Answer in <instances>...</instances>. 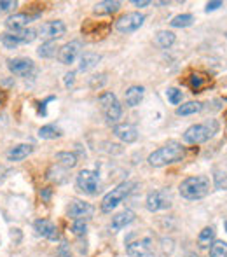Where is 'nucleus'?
<instances>
[{
	"label": "nucleus",
	"mask_w": 227,
	"mask_h": 257,
	"mask_svg": "<svg viewBox=\"0 0 227 257\" xmlns=\"http://www.w3.org/2000/svg\"><path fill=\"white\" fill-rule=\"evenodd\" d=\"M183 154H185V149L182 147V144L175 142V140H170V142L164 144L163 147L154 151V153L147 158V161H149V165L154 166V168H163V166L173 165V163H176V161H182Z\"/></svg>",
	"instance_id": "f257e3e1"
},
{
	"label": "nucleus",
	"mask_w": 227,
	"mask_h": 257,
	"mask_svg": "<svg viewBox=\"0 0 227 257\" xmlns=\"http://www.w3.org/2000/svg\"><path fill=\"white\" fill-rule=\"evenodd\" d=\"M210 189H211V184L206 175L187 177L178 187L180 196L185 198V200H189V201L203 200V198H206L208 194H210Z\"/></svg>",
	"instance_id": "f03ea898"
},
{
	"label": "nucleus",
	"mask_w": 227,
	"mask_h": 257,
	"mask_svg": "<svg viewBox=\"0 0 227 257\" xmlns=\"http://www.w3.org/2000/svg\"><path fill=\"white\" fill-rule=\"evenodd\" d=\"M218 132V122L215 119H208L203 124H192L183 132V142L190 146H199V144L210 140Z\"/></svg>",
	"instance_id": "7ed1b4c3"
},
{
	"label": "nucleus",
	"mask_w": 227,
	"mask_h": 257,
	"mask_svg": "<svg viewBox=\"0 0 227 257\" xmlns=\"http://www.w3.org/2000/svg\"><path fill=\"white\" fill-rule=\"evenodd\" d=\"M126 252L129 257H157L154 252V240L150 236H136L129 234L126 240Z\"/></svg>",
	"instance_id": "20e7f679"
},
{
	"label": "nucleus",
	"mask_w": 227,
	"mask_h": 257,
	"mask_svg": "<svg viewBox=\"0 0 227 257\" xmlns=\"http://www.w3.org/2000/svg\"><path fill=\"white\" fill-rule=\"evenodd\" d=\"M133 187H135L133 182H122V184H119L115 189L110 191V193H107L102 200V212L110 213L112 210L117 208V206L128 198V194L133 191Z\"/></svg>",
	"instance_id": "39448f33"
},
{
	"label": "nucleus",
	"mask_w": 227,
	"mask_h": 257,
	"mask_svg": "<svg viewBox=\"0 0 227 257\" xmlns=\"http://www.w3.org/2000/svg\"><path fill=\"white\" fill-rule=\"evenodd\" d=\"M98 103H100V108H102L103 115H105V121L109 124H114L121 119L122 115V107L119 103L117 96L114 95L112 91H105L100 95L98 98Z\"/></svg>",
	"instance_id": "423d86ee"
},
{
	"label": "nucleus",
	"mask_w": 227,
	"mask_h": 257,
	"mask_svg": "<svg viewBox=\"0 0 227 257\" xmlns=\"http://www.w3.org/2000/svg\"><path fill=\"white\" fill-rule=\"evenodd\" d=\"M100 175L95 170H82L79 172L77 179H75V187L79 193L86 194V196H95L100 191Z\"/></svg>",
	"instance_id": "0eeeda50"
},
{
	"label": "nucleus",
	"mask_w": 227,
	"mask_h": 257,
	"mask_svg": "<svg viewBox=\"0 0 227 257\" xmlns=\"http://www.w3.org/2000/svg\"><path fill=\"white\" fill-rule=\"evenodd\" d=\"M143 23H145V16L142 13H126L115 21V30L128 35L142 28Z\"/></svg>",
	"instance_id": "6e6552de"
},
{
	"label": "nucleus",
	"mask_w": 227,
	"mask_h": 257,
	"mask_svg": "<svg viewBox=\"0 0 227 257\" xmlns=\"http://www.w3.org/2000/svg\"><path fill=\"white\" fill-rule=\"evenodd\" d=\"M145 206L149 212H159V210H166L171 206V196L166 191H152L149 193L145 201Z\"/></svg>",
	"instance_id": "1a4fd4ad"
},
{
	"label": "nucleus",
	"mask_w": 227,
	"mask_h": 257,
	"mask_svg": "<svg viewBox=\"0 0 227 257\" xmlns=\"http://www.w3.org/2000/svg\"><path fill=\"white\" fill-rule=\"evenodd\" d=\"M93 212H95L93 205L82 200H72L67 208V213L72 220H88L93 215Z\"/></svg>",
	"instance_id": "9d476101"
},
{
	"label": "nucleus",
	"mask_w": 227,
	"mask_h": 257,
	"mask_svg": "<svg viewBox=\"0 0 227 257\" xmlns=\"http://www.w3.org/2000/svg\"><path fill=\"white\" fill-rule=\"evenodd\" d=\"M67 34V25L60 20H53L48 21L41 27V35L48 41H56V39H61Z\"/></svg>",
	"instance_id": "9b49d317"
},
{
	"label": "nucleus",
	"mask_w": 227,
	"mask_h": 257,
	"mask_svg": "<svg viewBox=\"0 0 227 257\" xmlns=\"http://www.w3.org/2000/svg\"><path fill=\"white\" fill-rule=\"evenodd\" d=\"M110 30V25L109 23H98L96 21L88 20L84 25H82V34L88 35L89 41H98V39H103Z\"/></svg>",
	"instance_id": "f8f14e48"
},
{
	"label": "nucleus",
	"mask_w": 227,
	"mask_h": 257,
	"mask_svg": "<svg viewBox=\"0 0 227 257\" xmlns=\"http://www.w3.org/2000/svg\"><path fill=\"white\" fill-rule=\"evenodd\" d=\"M7 68L13 72L14 75H20V77H28V75L34 72L35 65L28 58H14V60L7 61Z\"/></svg>",
	"instance_id": "ddd939ff"
},
{
	"label": "nucleus",
	"mask_w": 227,
	"mask_h": 257,
	"mask_svg": "<svg viewBox=\"0 0 227 257\" xmlns=\"http://www.w3.org/2000/svg\"><path fill=\"white\" fill-rule=\"evenodd\" d=\"M112 133L124 144H133V142H136V140H138V130H136V126L129 124V122H121V124H115Z\"/></svg>",
	"instance_id": "4468645a"
},
{
	"label": "nucleus",
	"mask_w": 227,
	"mask_h": 257,
	"mask_svg": "<svg viewBox=\"0 0 227 257\" xmlns=\"http://www.w3.org/2000/svg\"><path fill=\"white\" fill-rule=\"evenodd\" d=\"M79 53H81V42L79 41L67 42V44H65L63 48H60V51H58V60L63 65H72L77 60Z\"/></svg>",
	"instance_id": "2eb2a0df"
},
{
	"label": "nucleus",
	"mask_w": 227,
	"mask_h": 257,
	"mask_svg": "<svg viewBox=\"0 0 227 257\" xmlns=\"http://www.w3.org/2000/svg\"><path fill=\"white\" fill-rule=\"evenodd\" d=\"M34 227H35V231H37L39 236L46 238V240L56 241L58 238H60L56 226L48 219H37V220H35V224H34Z\"/></svg>",
	"instance_id": "dca6fc26"
},
{
	"label": "nucleus",
	"mask_w": 227,
	"mask_h": 257,
	"mask_svg": "<svg viewBox=\"0 0 227 257\" xmlns=\"http://www.w3.org/2000/svg\"><path fill=\"white\" fill-rule=\"evenodd\" d=\"M32 20H34V16H28L27 13H16V14H11L6 20V27L14 34V32L25 30L27 25L30 23Z\"/></svg>",
	"instance_id": "f3484780"
},
{
	"label": "nucleus",
	"mask_w": 227,
	"mask_h": 257,
	"mask_svg": "<svg viewBox=\"0 0 227 257\" xmlns=\"http://www.w3.org/2000/svg\"><path fill=\"white\" fill-rule=\"evenodd\" d=\"M143 96H145V88L143 86H129L128 89H126V95H124V102L128 107H136V105L142 103Z\"/></svg>",
	"instance_id": "a211bd4d"
},
{
	"label": "nucleus",
	"mask_w": 227,
	"mask_h": 257,
	"mask_svg": "<svg viewBox=\"0 0 227 257\" xmlns=\"http://www.w3.org/2000/svg\"><path fill=\"white\" fill-rule=\"evenodd\" d=\"M135 220V212L133 210H122V212H119V213H115V215L112 217V229L114 231H121V229H124L126 226H129V224Z\"/></svg>",
	"instance_id": "6ab92c4d"
},
{
	"label": "nucleus",
	"mask_w": 227,
	"mask_h": 257,
	"mask_svg": "<svg viewBox=\"0 0 227 257\" xmlns=\"http://www.w3.org/2000/svg\"><path fill=\"white\" fill-rule=\"evenodd\" d=\"M32 153H34V146H30V144H20V146H14L13 149L7 151V159L9 161H23Z\"/></svg>",
	"instance_id": "aec40b11"
},
{
	"label": "nucleus",
	"mask_w": 227,
	"mask_h": 257,
	"mask_svg": "<svg viewBox=\"0 0 227 257\" xmlns=\"http://www.w3.org/2000/svg\"><path fill=\"white\" fill-rule=\"evenodd\" d=\"M121 9V2L117 0H103V2L95 4V14L98 16H109V14H115Z\"/></svg>",
	"instance_id": "412c9836"
},
{
	"label": "nucleus",
	"mask_w": 227,
	"mask_h": 257,
	"mask_svg": "<svg viewBox=\"0 0 227 257\" xmlns=\"http://www.w3.org/2000/svg\"><path fill=\"white\" fill-rule=\"evenodd\" d=\"M55 159H56V165H60L61 168H65V170L75 168L77 163H79L77 156H75L74 153H70V151H61V153H56Z\"/></svg>",
	"instance_id": "4be33fe9"
},
{
	"label": "nucleus",
	"mask_w": 227,
	"mask_h": 257,
	"mask_svg": "<svg viewBox=\"0 0 227 257\" xmlns=\"http://www.w3.org/2000/svg\"><path fill=\"white\" fill-rule=\"evenodd\" d=\"M208 84V77L199 72H192V74L187 77V86L192 89V93H201V89H204Z\"/></svg>",
	"instance_id": "5701e85b"
},
{
	"label": "nucleus",
	"mask_w": 227,
	"mask_h": 257,
	"mask_svg": "<svg viewBox=\"0 0 227 257\" xmlns=\"http://www.w3.org/2000/svg\"><path fill=\"white\" fill-rule=\"evenodd\" d=\"M100 60H102V56L96 53H84L81 56V60H79V70L81 72H88V70H93V68L96 67V65L100 63Z\"/></svg>",
	"instance_id": "b1692460"
},
{
	"label": "nucleus",
	"mask_w": 227,
	"mask_h": 257,
	"mask_svg": "<svg viewBox=\"0 0 227 257\" xmlns=\"http://www.w3.org/2000/svg\"><path fill=\"white\" fill-rule=\"evenodd\" d=\"M175 41H176L175 34L170 30H161L156 34V46L161 49H170L175 44Z\"/></svg>",
	"instance_id": "393cba45"
},
{
	"label": "nucleus",
	"mask_w": 227,
	"mask_h": 257,
	"mask_svg": "<svg viewBox=\"0 0 227 257\" xmlns=\"http://www.w3.org/2000/svg\"><path fill=\"white\" fill-rule=\"evenodd\" d=\"M213 241H215V229L211 226L204 227L199 233V236H197V245H199L201 248H210Z\"/></svg>",
	"instance_id": "a878e982"
},
{
	"label": "nucleus",
	"mask_w": 227,
	"mask_h": 257,
	"mask_svg": "<svg viewBox=\"0 0 227 257\" xmlns=\"http://www.w3.org/2000/svg\"><path fill=\"white\" fill-rule=\"evenodd\" d=\"M14 39L18 41V44H30L37 39V32L34 28H25V30L14 32Z\"/></svg>",
	"instance_id": "bb28decb"
},
{
	"label": "nucleus",
	"mask_w": 227,
	"mask_h": 257,
	"mask_svg": "<svg viewBox=\"0 0 227 257\" xmlns=\"http://www.w3.org/2000/svg\"><path fill=\"white\" fill-rule=\"evenodd\" d=\"M203 110V103L199 102H187L183 105H180L176 108V115H192V114H197V112Z\"/></svg>",
	"instance_id": "cd10ccee"
},
{
	"label": "nucleus",
	"mask_w": 227,
	"mask_h": 257,
	"mask_svg": "<svg viewBox=\"0 0 227 257\" xmlns=\"http://www.w3.org/2000/svg\"><path fill=\"white\" fill-rule=\"evenodd\" d=\"M48 179L56 184H63L65 180H67V170L61 168L60 165H53L51 168L48 170Z\"/></svg>",
	"instance_id": "c85d7f7f"
},
{
	"label": "nucleus",
	"mask_w": 227,
	"mask_h": 257,
	"mask_svg": "<svg viewBox=\"0 0 227 257\" xmlns=\"http://www.w3.org/2000/svg\"><path fill=\"white\" fill-rule=\"evenodd\" d=\"M58 51H60V49H58L55 41H46L44 44L37 49V54L41 58H55L58 54Z\"/></svg>",
	"instance_id": "c756f323"
},
{
	"label": "nucleus",
	"mask_w": 227,
	"mask_h": 257,
	"mask_svg": "<svg viewBox=\"0 0 227 257\" xmlns=\"http://www.w3.org/2000/svg\"><path fill=\"white\" fill-rule=\"evenodd\" d=\"M194 23V16L192 14H178L170 21V25L173 28H187Z\"/></svg>",
	"instance_id": "7c9ffc66"
},
{
	"label": "nucleus",
	"mask_w": 227,
	"mask_h": 257,
	"mask_svg": "<svg viewBox=\"0 0 227 257\" xmlns=\"http://www.w3.org/2000/svg\"><path fill=\"white\" fill-rule=\"evenodd\" d=\"M60 135H61L60 130H58L55 124H46L39 130V137H41L42 140H53V139H58Z\"/></svg>",
	"instance_id": "2f4dec72"
},
{
	"label": "nucleus",
	"mask_w": 227,
	"mask_h": 257,
	"mask_svg": "<svg viewBox=\"0 0 227 257\" xmlns=\"http://www.w3.org/2000/svg\"><path fill=\"white\" fill-rule=\"evenodd\" d=\"M210 257H227V241L215 240L210 247Z\"/></svg>",
	"instance_id": "473e14b6"
},
{
	"label": "nucleus",
	"mask_w": 227,
	"mask_h": 257,
	"mask_svg": "<svg viewBox=\"0 0 227 257\" xmlns=\"http://www.w3.org/2000/svg\"><path fill=\"white\" fill-rule=\"evenodd\" d=\"M213 186L218 191H227V173L222 170H215L213 172Z\"/></svg>",
	"instance_id": "72a5a7b5"
},
{
	"label": "nucleus",
	"mask_w": 227,
	"mask_h": 257,
	"mask_svg": "<svg viewBox=\"0 0 227 257\" xmlns=\"http://www.w3.org/2000/svg\"><path fill=\"white\" fill-rule=\"evenodd\" d=\"M166 96H168V102H170L171 105H178L180 102H182V98H183L182 91H180V89H176V88H168L166 89Z\"/></svg>",
	"instance_id": "f704fd0d"
},
{
	"label": "nucleus",
	"mask_w": 227,
	"mask_h": 257,
	"mask_svg": "<svg viewBox=\"0 0 227 257\" xmlns=\"http://www.w3.org/2000/svg\"><path fill=\"white\" fill-rule=\"evenodd\" d=\"M105 84H107V74L93 75V77L89 79V86H91L93 89H100V88H103Z\"/></svg>",
	"instance_id": "c9c22d12"
},
{
	"label": "nucleus",
	"mask_w": 227,
	"mask_h": 257,
	"mask_svg": "<svg viewBox=\"0 0 227 257\" xmlns=\"http://www.w3.org/2000/svg\"><path fill=\"white\" fill-rule=\"evenodd\" d=\"M72 231H74L75 236H84L86 231H88V222H86V220H74Z\"/></svg>",
	"instance_id": "e433bc0d"
},
{
	"label": "nucleus",
	"mask_w": 227,
	"mask_h": 257,
	"mask_svg": "<svg viewBox=\"0 0 227 257\" xmlns=\"http://www.w3.org/2000/svg\"><path fill=\"white\" fill-rule=\"evenodd\" d=\"M0 41H2V44L6 46L7 49H16L18 46V41L14 39L13 34H2V37H0Z\"/></svg>",
	"instance_id": "4c0bfd02"
},
{
	"label": "nucleus",
	"mask_w": 227,
	"mask_h": 257,
	"mask_svg": "<svg viewBox=\"0 0 227 257\" xmlns=\"http://www.w3.org/2000/svg\"><path fill=\"white\" fill-rule=\"evenodd\" d=\"M18 7V2H13V0H0V14L2 13H11Z\"/></svg>",
	"instance_id": "58836bf2"
},
{
	"label": "nucleus",
	"mask_w": 227,
	"mask_h": 257,
	"mask_svg": "<svg viewBox=\"0 0 227 257\" xmlns=\"http://www.w3.org/2000/svg\"><path fill=\"white\" fill-rule=\"evenodd\" d=\"M75 82V72H68V74H65V86L67 88H72Z\"/></svg>",
	"instance_id": "ea45409f"
},
{
	"label": "nucleus",
	"mask_w": 227,
	"mask_h": 257,
	"mask_svg": "<svg viewBox=\"0 0 227 257\" xmlns=\"http://www.w3.org/2000/svg\"><path fill=\"white\" fill-rule=\"evenodd\" d=\"M218 7H222L220 0H217V2H208L206 4V9H204V11H206V13H211V11H217Z\"/></svg>",
	"instance_id": "a19ab883"
},
{
	"label": "nucleus",
	"mask_w": 227,
	"mask_h": 257,
	"mask_svg": "<svg viewBox=\"0 0 227 257\" xmlns=\"http://www.w3.org/2000/svg\"><path fill=\"white\" fill-rule=\"evenodd\" d=\"M133 6H136V7H147V6H150V0H133Z\"/></svg>",
	"instance_id": "79ce46f5"
},
{
	"label": "nucleus",
	"mask_w": 227,
	"mask_h": 257,
	"mask_svg": "<svg viewBox=\"0 0 227 257\" xmlns=\"http://www.w3.org/2000/svg\"><path fill=\"white\" fill-rule=\"evenodd\" d=\"M41 196L44 198L46 201H49V198H51V189H49V187H46V189H42V191H41Z\"/></svg>",
	"instance_id": "37998d69"
},
{
	"label": "nucleus",
	"mask_w": 227,
	"mask_h": 257,
	"mask_svg": "<svg viewBox=\"0 0 227 257\" xmlns=\"http://www.w3.org/2000/svg\"><path fill=\"white\" fill-rule=\"evenodd\" d=\"M56 257H72V255H70V252H68V248L63 245V247L60 248V254H58Z\"/></svg>",
	"instance_id": "c03bdc74"
},
{
	"label": "nucleus",
	"mask_w": 227,
	"mask_h": 257,
	"mask_svg": "<svg viewBox=\"0 0 227 257\" xmlns=\"http://www.w3.org/2000/svg\"><path fill=\"white\" fill-rule=\"evenodd\" d=\"M6 100H7L6 91H0V107H4V103H6Z\"/></svg>",
	"instance_id": "a18cd8bd"
},
{
	"label": "nucleus",
	"mask_w": 227,
	"mask_h": 257,
	"mask_svg": "<svg viewBox=\"0 0 227 257\" xmlns=\"http://www.w3.org/2000/svg\"><path fill=\"white\" fill-rule=\"evenodd\" d=\"M224 226H225V229H227V220H225V222H224Z\"/></svg>",
	"instance_id": "49530a36"
},
{
	"label": "nucleus",
	"mask_w": 227,
	"mask_h": 257,
	"mask_svg": "<svg viewBox=\"0 0 227 257\" xmlns=\"http://www.w3.org/2000/svg\"><path fill=\"white\" fill-rule=\"evenodd\" d=\"M224 117H225V119H227V112H225V114H224Z\"/></svg>",
	"instance_id": "de8ad7c7"
},
{
	"label": "nucleus",
	"mask_w": 227,
	"mask_h": 257,
	"mask_svg": "<svg viewBox=\"0 0 227 257\" xmlns=\"http://www.w3.org/2000/svg\"><path fill=\"white\" fill-rule=\"evenodd\" d=\"M189 257H197V255H189Z\"/></svg>",
	"instance_id": "09e8293b"
},
{
	"label": "nucleus",
	"mask_w": 227,
	"mask_h": 257,
	"mask_svg": "<svg viewBox=\"0 0 227 257\" xmlns=\"http://www.w3.org/2000/svg\"><path fill=\"white\" fill-rule=\"evenodd\" d=\"M225 39H227V32H225Z\"/></svg>",
	"instance_id": "8fccbe9b"
}]
</instances>
